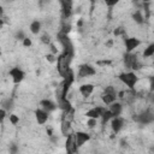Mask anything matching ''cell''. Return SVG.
Listing matches in <instances>:
<instances>
[{"instance_id":"cell-1","label":"cell","mask_w":154,"mask_h":154,"mask_svg":"<svg viewBox=\"0 0 154 154\" xmlns=\"http://www.w3.org/2000/svg\"><path fill=\"white\" fill-rule=\"evenodd\" d=\"M118 79L120 81L122 84L126 85L128 89H135L138 82V76L136 75L135 71H126V72H122L118 76Z\"/></svg>"},{"instance_id":"cell-2","label":"cell","mask_w":154,"mask_h":154,"mask_svg":"<svg viewBox=\"0 0 154 154\" xmlns=\"http://www.w3.org/2000/svg\"><path fill=\"white\" fill-rule=\"evenodd\" d=\"M124 66L131 71H138L142 69V63L138 60L137 54L131 52L124 54Z\"/></svg>"},{"instance_id":"cell-3","label":"cell","mask_w":154,"mask_h":154,"mask_svg":"<svg viewBox=\"0 0 154 154\" xmlns=\"http://www.w3.org/2000/svg\"><path fill=\"white\" fill-rule=\"evenodd\" d=\"M78 77L79 78H88V77H91L94 75H96V70L94 66L89 65V64H82L79 67H78Z\"/></svg>"},{"instance_id":"cell-4","label":"cell","mask_w":154,"mask_h":154,"mask_svg":"<svg viewBox=\"0 0 154 154\" xmlns=\"http://www.w3.org/2000/svg\"><path fill=\"white\" fill-rule=\"evenodd\" d=\"M65 149L67 153L72 154V153H76L78 150V147H77V143H76V136H75V131L69 134L66 136V140H65Z\"/></svg>"},{"instance_id":"cell-5","label":"cell","mask_w":154,"mask_h":154,"mask_svg":"<svg viewBox=\"0 0 154 154\" xmlns=\"http://www.w3.org/2000/svg\"><path fill=\"white\" fill-rule=\"evenodd\" d=\"M8 75L11 76V79H12V82H13L14 84H19V83L24 79V77H25V72H24L20 67H17V66L10 69Z\"/></svg>"},{"instance_id":"cell-6","label":"cell","mask_w":154,"mask_h":154,"mask_svg":"<svg viewBox=\"0 0 154 154\" xmlns=\"http://www.w3.org/2000/svg\"><path fill=\"white\" fill-rule=\"evenodd\" d=\"M140 45H141V40L137 38V37H126V38H124V47H125L126 53L134 52L136 48H138Z\"/></svg>"},{"instance_id":"cell-7","label":"cell","mask_w":154,"mask_h":154,"mask_svg":"<svg viewBox=\"0 0 154 154\" xmlns=\"http://www.w3.org/2000/svg\"><path fill=\"white\" fill-rule=\"evenodd\" d=\"M35 119L38 125H45L49 119V112H47L46 109L40 107L35 111Z\"/></svg>"},{"instance_id":"cell-8","label":"cell","mask_w":154,"mask_h":154,"mask_svg":"<svg viewBox=\"0 0 154 154\" xmlns=\"http://www.w3.org/2000/svg\"><path fill=\"white\" fill-rule=\"evenodd\" d=\"M124 125H125V119H124L123 117H120V116L113 117V118L111 119V129H112V131H113L114 134L120 132L122 129L124 128Z\"/></svg>"},{"instance_id":"cell-9","label":"cell","mask_w":154,"mask_h":154,"mask_svg":"<svg viewBox=\"0 0 154 154\" xmlns=\"http://www.w3.org/2000/svg\"><path fill=\"white\" fill-rule=\"evenodd\" d=\"M75 136H76V143H77V147H78V149L81 148V147H83L88 141H90V138H91V136H90V134H88V132H85V131H75Z\"/></svg>"},{"instance_id":"cell-10","label":"cell","mask_w":154,"mask_h":154,"mask_svg":"<svg viewBox=\"0 0 154 154\" xmlns=\"http://www.w3.org/2000/svg\"><path fill=\"white\" fill-rule=\"evenodd\" d=\"M94 84L91 83H84V84H81L79 88H78V91L79 94L83 96V97H89L93 93H94Z\"/></svg>"},{"instance_id":"cell-11","label":"cell","mask_w":154,"mask_h":154,"mask_svg":"<svg viewBox=\"0 0 154 154\" xmlns=\"http://www.w3.org/2000/svg\"><path fill=\"white\" fill-rule=\"evenodd\" d=\"M40 107L51 113V112H53L58 108V105L55 102H53L52 100H49V99H43V100L40 101Z\"/></svg>"},{"instance_id":"cell-12","label":"cell","mask_w":154,"mask_h":154,"mask_svg":"<svg viewBox=\"0 0 154 154\" xmlns=\"http://www.w3.org/2000/svg\"><path fill=\"white\" fill-rule=\"evenodd\" d=\"M118 100V93H102L101 101L103 105H111L112 102Z\"/></svg>"},{"instance_id":"cell-13","label":"cell","mask_w":154,"mask_h":154,"mask_svg":"<svg viewBox=\"0 0 154 154\" xmlns=\"http://www.w3.org/2000/svg\"><path fill=\"white\" fill-rule=\"evenodd\" d=\"M57 105H58V108H59L61 112L67 111V109H70L71 107H73V106L71 105V101L67 99V96H65V97H58V99H57Z\"/></svg>"},{"instance_id":"cell-14","label":"cell","mask_w":154,"mask_h":154,"mask_svg":"<svg viewBox=\"0 0 154 154\" xmlns=\"http://www.w3.org/2000/svg\"><path fill=\"white\" fill-rule=\"evenodd\" d=\"M123 102H120V101H114V102H112L111 105H108V109L113 113V116L114 117H118V116H120L122 113H123Z\"/></svg>"},{"instance_id":"cell-15","label":"cell","mask_w":154,"mask_h":154,"mask_svg":"<svg viewBox=\"0 0 154 154\" xmlns=\"http://www.w3.org/2000/svg\"><path fill=\"white\" fill-rule=\"evenodd\" d=\"M60 131H61V135H63V136H67L69 134L73 132L72 126H71V122L65 120V119H61V123H60Z\"/></svg>"},{"instance_id":"cell-16","label":"cell","mask_w":154,"mask_h":154,"mask_svg":"<svg viewBox=\"0 0 154 154\" xmlns=\"http://www.w3.org/2000/svg\"><path fill=\"white\" fill-rule=\"evenodd\" d=\"M41 29H42V23H41L40 20H37V19L32 20V22L30 23V25H29V30H30V32L34 34V35H37V34L41 31Z\"/></svg>"},{"instance_id":"cell-17","label":"cell","mask_w":154,"mask_h":154,"mask_svg":"<svg viewBox=\"0 0 154 154\" xmlns=\"http://www.w3.org/2000/svg\"><path fill=\"white\" fill-rule=\"evenodd\" d=\"M75 113H76L75 107H71L70 109L61 112V119H65V120H69V122L72 123L75 120Z\"/></svg>"},{"instance_id":"cell-18","label":"cell","mask_w":154,"mask_h":154,"mask_svg":"<svg viewBox=\"0 0 154 154\" xmlns=\"http://www.w3.org/2000/svg\"><path fill=\"white\" fill-rule=\"evenodd\" d=\"M132 19L135 20V23H137V24H143L144 23V20H146V17L143 16V12L142 11H140V10H137V11H135L134 13H132Z\"/></svg>"},{"instance_id":"cell-19","label":"cell","mask_w":154,"mask_h":154,"mask_svg":"<svg viewBox=\"0 0 154 154\" xmlns=\"http://www.w3.org/2000/svg\"><path fill=\"white\" fill-rule=\"evenodd\" d=\"M142 57H143L144 59H148V58L154 57V42L149 43V45L144 48V51H143V53H142Z\"/></svg>"},{"instance_id":"cell-20","label":"cell","mask_w":154,"mask_h":154,"mask_svg":"<svg viewBox=\"0 0 154 154\" xmlns=\"http://www.w3.org/2000/svg\"><path fill=\"white\" fill-rule=\"evenodd\" d=\"M12 106H13V101H12V99H10V97L4 99V100L1 101V108H5L6 111H10V109L12 108Z\"/></svg>"},{"instance_id":"cell-21","label":"cell","mask_w":154,"mask_h":154,"mask_svg":"<svg viewBox=\"0 0 154 154\" xmlns=\"http://www.w3.org/2000/svg\"><path fill=\"white\" fill-rule=\"evenodd\" d=\"M113 117H114V116H113V113L107 108V109L103 112V114L101 116V118H100V119L102 120V124H105V123H107L108 120H111Z\"/></svg>"},{"instance_id":"cell-22","label":"cell","mask_w":154,"mask_h":154,"mask_svg":"<svg viewBox=\"0 0 154 154\" xmlns=\"http://www.w3.org/2000/svg\"><path fill=\"white\" fill-rule=\"evenodd\" d=\"M85 126L90 130H94L97 128V119L96 118H88L87 119V123H85Z\"/></svg>"},{"instance_id":"cell-23","label":"cell","mask_w":154,"mask_h":154,"mask_svg":"<svg viewBox=\"0 0 154 154\" xmlns=\"http://www.w3.org/2000/svg\"><path fill=\"white\" fill-rule=\"evenodd\" d=\"M8 120H10V123L12 125H17L19 123V117L17 114H14V113H11V114H8Z\"/></svg>"},{"instance_id":"cell-24","label":"cell","mask_w":154,"mask_h":154,"mask_svg":"<svg viewBox=\"0 0 154 154\" xmlns=\"http://www.w3.org/2000/svg\"><path fill=\"white\" fill-rule=\"evenodd\" d=\"M41 42L42 43H45V45H47V46H49L52 42H51V36L46 32V34H43L42 36H41Z\"/></svg>"},{"instance_id":"cell-25","label":"cell","mask_w":154,"mask_h":154,"mask_svg":"<svg viewBox=\"0 0 154 154\" xmlns=\"http://www.w3.org/2000/svg\"><path fill=\"white\" fill-rule=\"evenodd\" d=\"M111 64H112L111 59H103V60H97L96 61V65H99V66H109Z\"/></svg>"},{"instance_id":"cell-26","label":"cell","mask_w":154,"mask_h":154,"mask_svg":"<svg viewBox=\"0 0 154 154\" xmlns=\"http://www.w3.org/2000/svg\"><path fill=\"white\" fill-rule=\"evenodd\" d=\"M102 1H103L105 5L108 6V7H113V6H116V5H118V4L120 2V0H102Z\"/></svg>"},{"instance_id":"cell-27","label":"cell","mask_w":154,"mask_h":154,"mask_svg":"<svg viewBox=\"0 0 154 154\" xmlns=\"http://www.w3.org/2000/svg\"><path fill=\"white\" fill-rule=\"evenodd\" d=\"M22 43H23V46L24 47H26V48H29V47H31V45H32V41H31V38L30 37H25L23 41H22Z\"/></svg>"},{"instance_id":"cell-28","label":"cell","mask_w":154,"mask_h":154,"mask_svg":"<svg viewBox=\"0 0 154 154\" xmlns=\"http://www.w3.org/2000/svg\"><path fill=\"white\" fill-rule=\"evenodd\" d=\"M14 37H16L17 40H20V41H23V40H24V38H25L26 36L24 35V32H23L22 30H19V31H17V32H16V35H14Z\"/></svg>"},{"instance_id":"cell-29","label":"cell","mask_w":154,"mask_h":154,"mask_svg":"<svg viewBox=\"0 0 154 154\" xmlns=\"http://www.w3.org/2000/svg\"><path fill=\"white\" fill-rule=\"evenodd\" d=\"M46 59L49 61V63H57V58H55V54L53 53H49L46 55Z\"/></svg>"},{"instance_id":"cell-30","label":"cell","mask_w":154,"mask_h":154,"mask_svg":"<svg viewBox=\"0 0 154 154\" xmlns=\"http://www.w3.org/2000/svg\"><path fill=\"white\" fill-rule=\"evenodd\" d=\"M149 91H154V75L149 77Z\"/></svg>"},{"instance_id":"cell-31","label":"cell","mask_w":154,"mask_h":154,"mask_svg":"<svg viewBox=\"0 0 154 154\" xmlns=\"http://www.w3.org/2000/svg\"><path fill=\"white\" fill-rule=\"evenodd\" d=\"M124 31H125V30H124L123 28H117V29L114 30V35H116V36H119V35H123V34H124Z\"/></svg>"},{"instance_id":"cell-32","label":"cell","mask_w":154,"mask_h":154,"mask_svg":"<svg viewBox=\"0 0 154 154\" xmlns=\"http://www.w3.org/2000/svg\"><path fill=\"white\" fill-rule=\"evenodd\" d=\"M49 49H51V53H53V54H57L58 53V49H57V47H55L54 43H51L49 45Z\"/></svg>"},{"instance_id":"cell-33","label":"cell","mask_w":154,"mask_h":154,"mask_svg":"<svg viewBox=\"0 0 154 154\" xmlns=\"http://www.w3.org/2000/svg\"><path fill=\"white\" fill-rule=\"evenodd\" d=\"M148 100H149V102H150L152 105H154V91H149V94H148Z\"/></svg>"},{"instance_id":"cell-34","label":"cell","mask_w":154,"mask_h":154,"mask_svg":"<svg viewBox=\"0 0 154 154\" xmlns=\"http://www.w3.org/2000/svg\"><path fill=\"white\" fill-rule=\"evenodd\" d=\"M6 112H7V111H6L5 108H1V109H0V116H1V120H4V119L6 118Z\"/></svg>"},{"instance_id":"cell-35","label":"cell","mask_w":154,"mask_h":154,"mask_svg":"<svg viewBox=\"0 0 154 154\" xmlns=\"http://www.w3.org/2000/svg\"><path fill=\"white\" fill-rule=\"evenodd\" d=\"M113 43H114L113 40H108V41L106 42V47H107V48H112V47H113Z\"/></svg>"},{"instance_id":"cell-36","label":"cell","mask_w":154,"mask_h":154,"mask_svg":"<svg viewBox=\"0 0 154 154\" xmlns=\"http://www.w3.org/2000/svg\"><path fill=\"white\" fill-rule=\"evenodd\" d=\"M142 2H149V1H152V0H141Z\"/></svg>"}]
</instances>
